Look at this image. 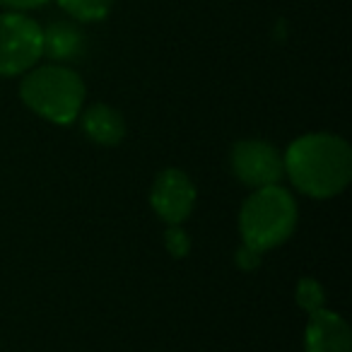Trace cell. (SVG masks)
<instances>
[{
  "mask_svg": "<svg viewBox=\"0 0 352 352\" xmlns=\"http://www.w3.org/2000/svg\"><path fill=\"white\" fill-rule=\"evenodd\" d=\"M82 128L97 145H118L126 135V121L121 111L109 104H92L82 113Z\"/></svg>",
  "mask_w": 352,
  "mask_h": 352,
  "instance_id": "cell-9",
  "label": "cell"
},
{
  "mask_svg": "<svg viewBox=\"0 0 352 352\" xmlns=\"http://www.w3.org/2000/svg\"><path fill=\"white\" fill-rule=\"evenodd\" d=\"M58 6L80 22H99L109 17L113 0H58Z\"/></svg>",
  "mask_w": 352,
  "mask_h": 352,
  "instance_id": "cell-10",
  "label": "cell"
},
{
  "mask_svg": "<svg viewBox=\"0 0 352 352\" xmlns=\"http://www.w3.org/2000/svg\"><path fill=\"white\" fill-rule=\"evenodd\" d=\"M41 58V27L20 12L0 15V78L27 73Z\"/></svg>",
  "mask_w": 352,
  "mask_h": 352,
  "instance_id": "cell-4",
  "label": "cell"
},
{
  "mask_svg": "<svg viewBox=\"0 0 352 352\" xmlns=\"http://www.w3.org/2000/svg\"><path fill=\"white\" fill-rule=\"evenodd\" d=\"M297 302L302 309H307L309 314L318 311V309H323V289L318 283H314V280H302L297 287Z\"/></svg>",
  "mask_w": 352,
  "mask_h": 352,
  "instance_id": "cell-11",
  "label": "cell"
},
{
  "mask_svg": "<svg viewBox=\"0 0 352 352\" xmlns=\"http://www.w3.org/2000/svg\"><path fill=\"white\" fill-rule=\"evenodd\" d=\"M46 0H0L3 8H12V10H32V8L44 6Z\"/></svg>",
  "mask_w": 352,
  "mask_h": 352,
  "instance_id": "cell-13",
  "label": "cell"
},
{
  "mask_svg": "<svg viewBox=\"0 0 352 352\" xmlns=\"http://www.w3.org/2000/svg\"><path fill=\"white\" fill-rule=\"evenodd\" d=\"M166 246H169V251L176 256V258H182V256L188 254V236L184 230H179V225H174L169 232H166Z\"/></svg>",
  "mask_w": 352,
  "mask_h": 352,
  "instance_id": "cell-12",
  "label": "cell"
},
{
  "mask_svg": "<svg viewBox=\"0 0 352 352\" xmlns=\"http://www.w3.org/2000/svg\"><path fill=\"white\" fill-rule=\"evenodd\" d=\"M232 171L251 188L273 186L285 174L283 155L265 140H241L232 147Z\"/></svg>",
  "mask_w": 352,
  "mask_h": 352,
  "instance_id": "cell-5",
  "label": "cell"
},
{
  "mask_svg": "<svg viewBox=\"0 0 352 352\" xmlns=\"http://www.w3.org/2000/svg\"><path fill=\"white\" fill-rule=\"evenodd\" d=\"M85 51L87 39L73 22H51L46 30H41V56H49L51 60L73 63L82 58Z\"/></svg>",
  "mask_w": 352,
  "mask_h": 352,
  "instance_id": "cell-8",
  "label": "cell"
},
{
  "mask_svg": "<svg viewBox=\"0 0 352 352\" xmlns=\"http://www.w3.org/2000/svg\"><path fill=\"white\" fill-rule=\"evenodd\" d=\"M297 227V203L278 184L256 188L239 212L244 246L256 254L280 246Z\"/></svg>",
  "mask_w": 352,
  "mask_h": 352,
  "instance_id": "cell-2",
  "label": "cell"
},
{
  "mask_svg": "<svg viewBox=\"0 0 352 352\" xmlns=\"http://www.w3.org/2000/svg\"><path fill=\"white\" fill-rule=\"evenodd\" d=\"M20 97L41 118L58 126H70L82 111L85 85L82 78L65 65H44L25 75Z\"/></svg>",
  "mask_w": 352,
  "mask_h": 352,
  "instance_id": "cell-3",
  "label": "cell"
},
{
  "mask_svg": "<svg viewBox=\"0 0 352 352\" xmlns=\"http://www.w3.org/2000/svg\"><path fill=\"white\" fill-rule=\"evenodd\" d=\"M307 352H352V336L345 318L336 311L318 309L307 323Z\"/></svg>",
  "mask_w": 352,
  "mask_h": 352,
  "instance_id": "cell-7",
  "label": "cell"
},
{
  "mask_svg": "<svg viewBox=\"0 0 352 352\" xmlns=\"http://www.w3.org/2000/svg\"><path fill=\"white\" fill-rule=\"evenodd\" d=\"M258 258H261V254H256V251L241 246L239 256H236V263H239L241 268H256V265H258Z\"/></svg>",
  "mask_w": 352,
  "mask_h": 352,
  "instance_id": "cell-14",
  "label": "cell"
},
{
  "mask_svg": "<svg viewBox=\"0 0 352 352\" xmlns=\"http://www.w3.org/2000/svg\"><path fill=\"white\" fill-rule=\"evenodd\" d=\"M292 184L311 198H333L350 184L352 150L331 133H309L287 147L283 157Z\"/></svg>",
  "mask_w": 352,
  "mask_h": 352,
  "instance_id": "cell-1",
  "label": "cell"
},
{
  "mask_svg": "<svg viewBox=\"0 0 352 352\" xmlns=\"http://www.w3.org/2000/svg\"><path fill=\"white\" fill-rule=\"evenodd\" d=\"M150 203L162 220L169 225H179L193 212L196 186L182 169H164L152 184Z\"/></svg>",
  "mask_w": 352,
  "mask_h": 352,
  "instance_id": "cell-6",
  "label": "cell"
}]
</instances>
